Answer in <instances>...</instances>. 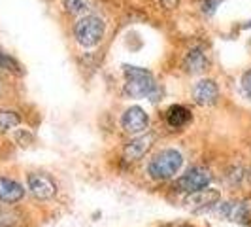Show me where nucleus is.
Segmentation results:
<instances>
[{"instance_id":"1","label":"nucleus","mask_w":251,"mask_h":227,"mask_svg":"<svg viewBox=\"0 0 251 227\" xmlns=\"http://www.w3.org/2000/svg\"><path fill=\"white\" fill-rule=\"evenodd\" d=\"M123 72H125L123 93L126 97H130V99H150L151 102L159 101L163 91H161V85L157 84V80L153 78L150 70H146L142 66L125 64Z\"/></svg>"},{"instance_id":"2","label":"nucleus","mask_w":251,"mask_h":227,"mask_svg":"<svg viewBox=\"0 0 251 227\" xmlns=\"http://www.w3.org/2000/svg\"><path fill=\"white\" fill-rule=\"evenodd\" d=\"M183 167V155L174 148L157 151L148 163V174L155 182H166L174 178Z\"/></svg>"},{"instance_id":"3","label":"nucleus","mask_w":251,"mask_h":227,"mask_svg":"<svg viewBox=\"0 0 251 227\" xmlns=\"http://www.w3.org/2000/svg\"><path fill=\"white\" fill-rule=\"evenodd\" d=\"M106 32V23L100 15L87 13L81 19H77L74 25V38L81 48H95L99 46Z\"/></svg>"},{"instance_id":"4","label":"nucleus","mask_w":251,"mask_h":227,"mask_svg":"<svg viewBox=\"0 0 251 227\" xmlns=\"http://www.w3.org/2000/svg\"><path fill=\"white\" fill-rule=\"evenodd\" d=\"M214 182V174L210 172V169L197 165V167H191L185 174L177 178L174 182V191L179 193H195V191H201V189L210 188V184Z\"/></svg>"},{"instance_id":"5","label":"nucleus","mask_w":251,"mask_h":227,"mask_svg":"<svg viewBox=\"0 0 251 227\" xmlns=\"http://www.w3.org/2000/svg\"><path fill=\"white\" fill-rule=\"evenodd\" d=\"M26 186L28 191L40 201H48L57 195V182L46 172H30L26 176Z\"/></svg>"},{"instance_id":"6","label":"nucleus","mask_w":251,"mask_h":227,"mask_svg":"<svg viewBox=\"0 0 251 227\" xmlns=\"http://www.w3.org/2000/svg\"><path fill=\"white\" fill-rule=\"evenodd\" d=\"M150 127V115L140 106H130L126 108L121 115V129L126 135H142Z\"/></svg>"},{"instance_id":"7","label":"nucleus","mask_w":251,"mask_h":227,"mask_svg":"<svg viewBox=\"0 0 251 227\" xmlns=\"http://www.w3.org/2000/svg\"><path fill=\"white\" fill-rule=\"evenodd\" d=\"M217 212L230 220V222H238V224H248L251 220V199L236 202H217L215 204Z\"/></svg>"},{"instance_id":"8","label":"nucleus","mask_w":251,"mask_h":227,"mask_svg":"<svg viewBox=\"0 0 251 227\" xmlns=\"http://www.w3.org/2000/svg\"><path fill=\"white\" fill-rule=\"evenodd\" d=\"M193 101L199 106H212L219 101V85L215 84V80L210 78H202L193 85Z\"/></svg>"},{"instance_id":"9","label":"nucleus","mask_w":251,"mask_h":227,"mask_svg":"<svg viewBox=\"0 0 251 227\" xmlns=\"http://www.w3.org/2000/svg\"><path fill=\"white\" fill-rule=\"evenodd\" d=\"M210 66V55L202 44L191 46L183 57V68L189 74H201Z\"/></svg>"},{"instance_id":"10","label":"nucleus","mask_w":251,"mask_h":227,"mask_svg":"<svg viewBox=\"0 0 251 227\" xmlns=\"http://www.w3.org/2000/svg\"><path fill=\"white\" fill-rule=\"evenodd\" d=\"M153 142H155L153 133H146V135H138V137L130 139L126 142L125 150H123V157L126 161H138L151 150Z\"/></svg>"},{"instance_id":"11","label":"nucleus","mask_w":251,"mask_h":227,"mask_svg":"<svg viewBox=\"0 0 251 227\" xmlns=\"http://www.w3.org/2000/svg\"><path fill=\"white\" fill-rule=\"evenodd\" d=\"M221 199V193L217 191V189H201V191H195V193H189L185 202H187L189 206H195L197 210H208V208H212L215 206L217 202Z\"/></svg>"},{"instance_id":"12","label":"nucleus","mask_w":251,"mask_h":227,"mask_svg":"<svg viewBox=\"0 0 251 227\" xmlns=\"http://www.w3.org/2000/svg\"><path fill=\"white\" fill-rule=\"evenodd\" d=\"M25 197V188L8 176H0V202L4 204H15Z\"/></svg>"},{"instance_id":"13","label":"nucleus","mask_w":251,"mask_h":227,"mask_svg":"<svg viewBox=\"0 0 251 227\" xmlns=\"http://www.w3.org/2000/svg\"><path fill=\"white\" fill-rule=\"evenodd\" d=\"M164 121L170 129H183L191 121V110L183 104H172L164 112Z\"/></svg>"},{"instance_id":"14","label":"nucleus","mask_w":251,"mask_h":227,"mask_svg":"<svg viewBox=\"0 0 251 227\" xmlns=\"http://www.w3.org/2000/svg\"><path fill=\"white\" fill-rule=\"evenodd\" d=\"M21 123V115L15 110H0V133H8Z\"/></svg>"},{"instance_id":"15","label":"nucleus","mask_w":251,"mask_h":227,"mask_svg":"<svg viewBox=\"0 0 251 227\" xmlns=\"http://www.w3.org/2000/svg\"><path fill=\"white\" fill-rule=\"evenodd\" d=\"M63 4L68 13H85L93 8V0H64Z\"/></svg>"},{"instance_id":"16","label":"nucleus","mask_w":251,"mask_h":227,"mask_svg":"<svg viewBox=\"0 0 251 227\" xmlns=\"http://www.w3.org/2000/svg\"><path fill=\"white\" fill-rule=\"evenodd\" d=\"M0 68H4V70H12V72H17V74L21 72V64L17 63L10 53H6L2 48H0Z\"/></svg>"},{"instance_id":"17","label":"nucleus","mask_w":251,"mask_h":227,"mask_svg":"<svg viewBox=\"0 0 251 227\" xmlns=\"http://www.w3.org/2000/svg\"><path fill=\"white\" fill-rule=\"evenodd\" d=\"M244 176H246V170L242 169V167H230L228 170H226V182L232 186V188H236V186H240L242 182H244Z\"/></svg>"},{"instance_id":"18","label":"nucleus","mask_w":251,"mask_h":227,"mask_svg":"<svg viewBox=\"0 0 251 227\" xmlns=\"http://www.w3.org/2000/svg\"><path fill=\"white\" fill-rule=\"evenodd\" d=\"M240 89H242V93H244L246 99H251V68L246 70L242 74V78H240Z\"/></svg>"},{"instance_id":"19","label":"nucleus","mask_w":251,"mask_h":227,"mask_svg":"<svg viewBox=\"0 0 251 227\" xmlns=\"http://www.w3.org/2000/svg\"><path fill=\"white\" fill-rule=\"evenodd\" d=\"M13 220H15V216L12 210H8L0 204V227H10L13 224Z\"/></svg>"},{"instance_id":"20","label":"nucleus","mask_w":251,"mask_h":227,"mask_svg":"<svg viewBox=\"0 0 251 227\" xmlns=\"http://www.w3.org/2000/svg\"><path fill=\"white\" fill-rule=\"evenodd\" d=\"M221 2H223V0H202L201 2L202 12L206 13V15H212V13L217 10V6H219Z\"/></svg>"},{"instance_id":"21","label":"nucleus","mask_w":251,"mask_h":227,"mask_svg":"<svg viewBox=\"0 0 251 227\" xmlns=\"http://www.w3.org/2000/svg\"><path fill=\"white\" fill-rule=\"evenodd\" d=\"M161 4H163L164 8H168V10H174L177 4H179V0H159Z\"/></svg>"},{"instance_id":"22","label":"nucleus","mask_w":251,"mask_h":227,"mask_svg":"<svg viewBox=\"0 0 251 227\" xmlns=\"http://www.w3.org/2000/svg\"><path fill=\"white\" fill-rule=\"evenodd\" d=\"M244 180L248 182V186L251 188V169H250V170H246V176H244Z\"/></svg>"},{"instance_id":"23","label":"nucleus","mask_w":251,"mask_h":227,"mask_svg":"<svg viewBox=\"0 0 251 227\" xmlns=\"http://www.w3.org/2000/svg\"><path fill=\"white\" fill-rule=\"evenodd\" d=\"M177 227H195V226H177Z\"/></svg>"},{"instance_id":"24","label":"nucleus","mask_w":251,"mask_h":227,"mask_svg":"<svg viewBox=\"0 0 251 227\" xmlns=\"http://www.w3.org/2000/svg\"><path fill=\"white\" fill-rule=\"evenodd\" d=\"M0 91H2V82H0Z\"/></svg>"},{"instance_id":"25","label":"nucleus","mask_w":251,"mask_h":227,"mask_svg":"<svg viewBox=\"0 0 251 227\" xmlns=\"http://www.w3.org/2000/svg\"><path fill=\"white\" fill-rule=\"evenodd\" d=\"M163 227H168V226H163Z\"/></svg>"}]
</instances>
